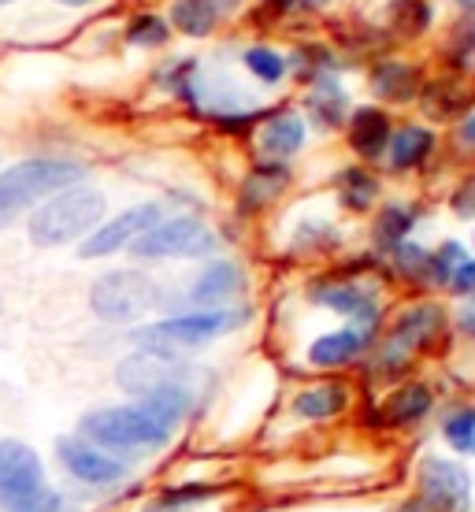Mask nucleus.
<instances>
[{
    "mask_svg": "<svg viewBox=\"0 0 475 512\" xmlns=\"http://www.w3.org/2000/svg\"><path fill=\"white\" fill-rule=\"evenodd\" d=\"M134 401H138L145 412H153L160 423H167V427L175 431V427L190 416L193 390H190V386H156V390H149V394H142V397H134Z\"/></svg>",
    "mask_w": 475,
    "mask_h": 512,
    "instance_id": "nucleus-24",
    "label": "nucleus"
},
{
    "mask_svg": "<svg viewBox=\"0 0 475 512\" xmlns=\"http://www.w3.org/2000/svg\"><path fill=\"white\" fill-rule=\"evenodd\" d=\"M4 512H75V509H71V501H67L60 490L41 487L34 498L19 501V505H12V509H4Z\"/></svg>",
    "mask_w": 475,
    "mask_h": 512,
    "instance_id": "nucleus-35",
    "label": "nucleus"
},
{
    "mask_svg": "<svg viewBox=\"0 0 475 512\" xmlns=\"http://www.w3.org/2000/svg\"><path fill=\"white\" fill-rule=\"evenodd\" d=\"M167 23L186 38H208L219 23V8H212L208 0H175Z\"/></svg>",
    "mask_w": 475,
    "mask_h": 512,
    "instance_id": "nucleus-26",
    "label": "nucleus"
},
{
    "mask_svg": "<svg viewBox=\"0 0 475 512\" xmlns=\"http://www.w3.org/2000/svg\"><path fill=\"white\" fill-rule=\"evenodd\" d=\"M305 145V119L297 112H275V116L260 127V153L268 160H290V156L301 153Z\"/></svg>",
    "mask_w": 475,
    "mask_h": 512,
    "instance_id": "nucleus-23",
    "label": "nucleus"
},
{
    "mask_svg": "<svg viewBox=\"0 0 475 512\" xmlns=\"http://www.w3.org/2000/svg\"><path fill=\"white\" fill-rule=\"evenodd\" d=\"M167 38H171V23H167L164 15L142 12L127 23V41L138 45V49H160Z\"/></svg>",
    "mask_w": 475,
    "mask_h": 512,
    "instance_id": "nucleus-31",
    "label": "nucleus"
},
{
    "mask_svg": "<svg viewBox=\"0 0 475 512\" xmlns=\"http://www.w3.org/2000/svg\"><path fill=\"white\" fill-rule=\"evenodd\" d=\"M197 379H208L205 368H197L193 360L171 357V353H153V349H138L130 357L119 360L116 383L119 390H127L130 397H142L156 386H190Z\"/></svg>",
    "mask_w": 475,
    "mask_h": 512,
    "instance_id": "nucleus-6",
    "label": "nucleus"
},
{
    "mask_svg": "<svg viewBox=\"0 0 475 512\" xmlns=\"http://www.w3.org/2000/svg\"><path fill=\"white\" fill-rule=\"evenodd\" d=\"M245 290V271L234 264V260H212L197 279L190 282V301L197 312H208V308H227L234 305V297Z\"/></svg>",
    "mask_w": 475,
    "mask_h": 512,
    "instance_id": "nucleus-14",
    "label": "nucleus"
},
{
    "mask_svg": "<svg viewBox=\"0 0 475 512\" xmlns=\"http://www.w3.org/2000/svg\"><path fill=\"white\" fill-rule=\"evenodd\" d=\"M108 212V197L97 186H71V190L52 193L49 201L30 216V242L38 249H60L78 238L97 231V223Z\"/></svg>",
    "mask_w": 475,
    "mask_h": 512,
    "instance_id": "nucleus-2",
    "label": "nucleus"
},
{
    "mask_svg": "<svg viewBox=\"0 0 475 512\" xmlns=\"http://www.w3.org/2000/svg\"><path fill=\"white\" fill-rule=\"evenodd\" d=\"M249 320H253V308L249 305L208 308V312H182V316H171V320H160V323H149V327L130 331V342H134L138 349H153V353H171V357H179L182 349H197V346H205V342H212V338L242 331Z\"/></svg>",
    "mask_w": 475,
    "mask_h": 512,
    "instance_id": "nucleus-3",
    "label": "nucleus"
},
{
    "mask_svg": "<svg viewBox=\"0 0 475 512\" xmlns=\"http://www.w3.org/2000/svg\"><path fill=\"white\" fill-rule=\"evenodd\" d=\"M412 227H416V208L412 205H383L375 212L372 238L379 249H398L401 242H409Z\"/></svg>",
    "mask_w": 475,
    "mask_h": 512,
    "instance_id": "nucleus-25",
    "label": "nucleus"
},
{
    "mask_svg": "<svg viewBox=\"0 0 475 512\" xmlns=\"http://www.w3.org/2000/svg\"><path fill=\"white\" fill-rule=\"evenodd\" d=\"M457 323H461V331L468 334V338H475V301H468V305L461 308Z\"/></svg>",
    "mask_w": 475,
    "mask_h": 512,
    "instance_id": "nucleus-39",
    "label": "nucleus"
},
{
    "mask_svg": "<svg viewBox=\"0 0 475 512\" xmlns=\"http://www.w3.org/2000/svg\"><path fill=\"white\" fill-rule=\"evenodd\" d=\"M394 512H431V505H427L424 498H420V494H416V498H409V501H401L398 509Z\"/></svg>",
    "mask_w": 475,
    "mask_h": 512,
    "instance_id": "nucleus-40",
    "label": "nucleus"
},
{
    "mask_svg": "<svg viewBox=\"0 0 475 512\" xmlns=\"http://www.w3.org/2000/svg\"><path fill=\"white\" fill-rule=\"evenodd\" d=\"M450 331V320H446V308L435 305V301H424V305H409L405 312H398V320L390 323V342H398L401 349H409L412 357L424 353V349H435Z\"/></svg>",
    "mask_w": 475,
    "mask_h": 512,
    "instance_id": "nucleus-13",
    "label": "nucleus"
},
{
    "mask_svg": "<svg viewBox=\"0 0 475 512\" xmlns=\"http://www.w3.org/2000/svg\"><path fill=\"white\" fill-rule=\"evenodd\" d=\"M82 179H86V164L67 156H34L0 171V231L12 227L34 205L49 201L52 193L71 190Z\"/></svg>",
    "mask_w": 475,
    "mask_h": 512,
    "instance_id": "nucleus-1",
    "label": "nucleus"
},
{
    "mask_svg": "<svg viewBox=\"0 0 475 512\" xmlns=\"http://www.w3.org/2000/svg\"><path fill=\"white\" fill-rule=\"evenodd\" d=\"M394 253V268H398L401 279H412V282H427V249L416 242H401L398 249H390Z\"/></svg>",
    "mask_w": 475,
    "mask_h": 512,
    "instance_id": "nucleus-33",
    "label": "nucleus"
},
{
    "mask_svg": "<svg viewBox=\"0 0 475 512\" xmlns=\"http://www.w3.org/2000/svg\"><path fill=\"white\" fill-rule=\"evenodd\" d=\"M416 494L431 512H472V475L450 457H424L416 468Z\"/></svg>",
    "mask_w": 475,
    "mask_h": 512,
    "instance_id": "nucleus-8",
    "label": "nucleus"
},
{
    "mask_svg": "<svg viewBox=\"0 0 475 512\" xmlns=\"http://www.w3.org/2000/svg\"><path fill=\"white\" fill-rule=\"evenodd\" d=\"M368 82H372L375 97L386 104H409L424 90L420 71L412 64H405V60H383V64H375Z\"/></svg>",
    "mask_w": 475,
    "mask_h": 512,
    "instance_id": "nucleus-20",
    "label": "nucleus"
},
{
    "mask_svg": "<svg viewBox=\"0 0 475 512\" xmlns=\"http://www.w3.org/2000/svg\"><path fill=\"white\" fill-rule=\"evenodd\" d=\"M290 186V171L279 160H268V164L253 167V175L242 182V193H238V205H242L245 216H257L260 208H268L279 193Z\"/></svg>",
    "mask_w": 475,
    "mask_h": 512,
    "instance_id": "nucleus-22",
    "label": "nucleus"
},
{
    "mask_svg": "<svg viewBox=\"0 0 475 512\" xmlns=\"http://www.w3.org/2000/svg\"><path fill=\"white\" fill-rule=\"evenodd\" d=\"M312 305H323L338 312V316H349L353 327H364V331H375L379 327V294L372 286L353 279H327L316 282L309 290Z\"/></svg>",
    "mask_w": 475,
    "mask_h": 512,
    "instance_id": "nucleus-12",
    "label": "nucleus"
},
{
    "mask_svg": "<svg viewBox=\"0 0 475 512\" xmlns=\"http://www.w3.org/2000/svg\"><path fill=\"white\" fill-rule=\"evenodd\" d=\"M375 197H379V179H375L372 171L346 167L338 175V201H342V208H349V212H368L375 205Z\"/></svg>",
    "mask_w": 475,
    "mask_h": 512,
    "instance_id": "nucleus-27",
    "label": "nucleus"
},
{
    "mask_svg": "<svg viewBox=\"0 0 475 512\" xmlns=\"http://www.w3.org/2000/svg\"><path fill=\"white\" fill-rule=\"evenodd\" d=\"M208 4H212V8H219V12H223V8H234L238 0H208Z\"/></svg>",
    "mask_w": 475,
    "mask_h": 512,
    "instance_id": "nucleus-43",
    "label": "nucleus"
},
{
    "mask_svg": "<svg viewBox=\"0 0 475 512\" xmlns=\"http://www.w3.org/2000/svg\"><path fill=\"white\" fill-rule=\"evenodd\" d=\"M450 208L457 219H475V171L457 182V190L450 193Z\"/></svg>",
    "mask_w": 475,
    "mask_h": 512,
    "instance_id": "nucleus-36",
    "label": "nucleus"
},
{
    "mask_svg": "<svg viewBox=\"0 0 475 512\" xmlns=\"http://www.w3.org/2000/svg\"><path fill=\"white\" fill-rule=\"evenodd\" d=\"M45 483V464L26 442L0 438V505L12 509L19 501L34 498Z\"/></svg>",
    "mask_w": 475,
    "mask_h": 512,
    "instance_id": "nucleus-11",
    "label": "nucleus"
},
{
    "mask_svg": "<svg viewBox=\"0 0 475 512\" xmlns=\"http://www.w3.org/2000/svg\"><path fill=\"white\" fill-rule=\"evenodd\" d=\"M78 438L108 453H156L175 438V431L134 401V405H108V409L86 412L78 420Z\"/></svg>",
    "mask_w": 475,
    "mask_h": 512,
    "instance_id": "nucleus-4",
    "label": "nucleus"
},
{
    "mask_svg": "<svg viewBox=\"0 0 475 512\" xmlns=\"http://www.w3.org/2000/svg\"><path fill=\"white\" fill-rule=\"evenodd\" d=\"M160 219H164V205H156V201L127 208V212H119L116 219L101 223L93 234H86V242L78 245V256H82V260H101V256H112V253H119V249H130L145 231H153Z\"/></svg>",
    "mask_w": 475,
    "mask_h": 512,
    "instance_id": "nucleus-9",
    "label": "nucleus"
},
{
    "mask_svg": "<svg viewBox=\"0 0 475 512\" xmlns=\"http://www.w3.org/2000/svg\"><path fill=\"white\" fill-rule=\"evenodd\" d=\"M56 4H67V8H86V4H93V0H56Z\"/></svg>",
    "mask_w": 475,
    "mask_h": 512,
    "instance_id": "nucleus-42",
    "label": "nucleus"
},
{
    "mask_svg": "<svg viewBox=\"0 0 475 512\" xmlns=\"http://www.w3.org/2000/svg\"><path fill=\"white\" fill-rule=\"evenodd\" d=\"M450 290L457 297H468V301H475V260H464L461 268L453 271Z\"/></svg>",
    "mask_w": 475,
    "mask_h": 512,
    "instance_id": "nucleus-37",
    "label": "nucleus"
},
{
    "mask_svg": "<svg viewBox=\"0 0 475 512\" xmlns=\"http://www.w3.org/2000/svg\"><path fill=\"white\" fill-rule=\"evenodd\" d=\"M375 342V331H364V327H346V331H331L316 338L309 346V364L312 368H323V372H334V368H349L357 364Z\"/></svg>",
    "mask_w": 475,
    "mask_h": 512,
    "instance_id": "nucleus-16",
    "label": "nucleus"
},
{
    "mask_svg": "<svg viewBox=\"0 0 475 512\" xmlns=\"http://www.w3.org/2000/svg\"><path fill=\"white\" fill-rule=\"evenodd\" d=\"M160 305V286L138 268L104 271L90 286V308L108 323H134Z\"/></svg>",
    "mask_w": 475,
    "mask_h": 512,
    "instance_id": "nucleus-5",
    "label": "nucleus"
},
{
    "mask_svg": "<svg viewBox=\"0 0 475 512\" xmlns=\"http://www.w3.org/2000/svg\"><path fill=\"white\" fill-rule=\"evenodd\" d=\"M457 138H461L468 149H475V112H468V116L461 119V127H457Z\"/></svg>",
    "mask_w": 475,
    "mask_h": 512,
    "instance_id": "nucleus-38",
    "label": "nucleus"
},
{
    "mask_svg": "<svg viewBox=\"0 0 475 512\" xmlns=\"http://www.w3.org/2000/svg\"><path fill=\"white\" fill-rule=\"evenodd\" d=\"M305 112H309L312 127L316 130H342V123L349 119L346 90H342L331 75L316 78V82H312V90L305 93Z\"/></svg>",
    "mask_w": 475,
    "mask_h": 512,
    "instance_id": "nucleus-21",
    "label": "nucleus"
},
{
    "mask_svg": "<svg viewBox=\"0 0 475 512\" xmlns=\"http://www.w3.org/2000/svg\"><path fill=\"white\" fill-rule=\"evenodd\" d=\"M56 457L67 468V475L78 479V483H86V487H119L130 472L127 461H119L116 453H108V449L93 446V442L75 435L56 442Z\"/></svg>",
    "mask_w": 475,
    "mask_h": 512,
    "instance_id": "nucleus-10",
    "label": "nucleus"
},
{
    "mask_svg": "<svg viewBox=\"0 0 475 512\" xmlns=\"http://www.w3.org/2000/svg\"><path fill=\"white\" fill-rule=\"evenodd\" d=\"M4 4H12V0H0V8H4Z\"/></svg>",
    "mask_w": 475,
    "mask_h": 512,
    "instance_id": "nucleus-45",
    "label": "nucleus"
},
{
    "mask_svg": "<svg viewBox=\"0 0 475 512\" xmlns=\"http://www.w3.org/2000/svg\"><path fill=\"white\" fill-rule=\"evenodd\" d=\"M283 8H320V4H327V0H279Z\"/></svg>",
    "mask_w": 475,
    "mask_h": 512,
    "instance_id": "nucleus-41",
    "label": "nucleus"
},
{
    "mask_svg": "<svg viewBox=\"0 0 475 512\" xmlns=\"http://www.w3.org/2000/svg\"><path fill=\"white\" fill-rule=\"evenodd\" d=\"M390 116L375 104H364V108H353L346 119V141L349 149L360 156V160H383L386 149H390Z\"/></svg>",
    "mask_w": 475,
    "mask_h": 512,
    "instance_id": "nucleus-15",
    "label": "nucleus"
},
{
    "mask_svg": "<svg viewBox=\"0 0 475 512\" xmlns=\"http://www.w3.org/2000/svg\"><path fill=\"white\" fill-rule=\"evenodd\" d=\"M420 93H427L424 97V104H427V112L435 119H453V116H461V108H464V93H457V90H450V86H427V90H420Z\"/></svg>",
    "mask_w": 475,
    "mask_h": 512,
    "instance_id": "nucleus-34",
    "label": "nucleus"
},
{
    "mask_svg": "<svg viewBox=\"0 0 475 512\" xmlns=\"http://www.w3.org/2000/svg\"><path fill=\"white\" fill-rule=\"evenodd\" d=\"M457 8H461V12H468V15H475V0H457Z\"/></svg>",
    "mask_w": 475,
    "mask_h": 512,
    "instance_id": "nucleus-44",
    "label": "nucleus"
},
{
    "mask_svg": "<svg viewBox=\"0 0 475 512\" xmlns=\"http://www.w3.org/2000/svg\"><path fill=\"white\" fill-rule=\"evenodd\" d=\"M216 234L212 227H205L197 216H175V219H160L153 231H145L138 242L130 245V253L138 260H193V256H208L216 253Z\"/></svg>",
    "mask_w": 475,
    "mask_h": 512,
    "instance_id": "nucleus-7",
    "label": "nucleus"
},
{
    "mask_svg": "<svg viewBox=\"0 0 475 512\" xmlns=\"http://www.w3.org/2000/svg\"><path fill=\"white\" fill-rule=\"evenodd\" d=\"M353 401V390L349 383H338V379H327V383H312L305 390H297V397L290 401V412L297 420H309V423H323L342 416Z\"/></svg>",
    "mask_w": 475,
    "mask_h": 512,
    "instance_id": "nucleus-17",
    "label": "nucleus"
},
{
    "mask_svg": "<svg viewBox=\"0 0 475 512\" xmlns=\"http://www.w3.org/2000/svg\"><path fill=\"white\" fill-rule=\"evenodd\" d=\"M442 438L450 442V449H457L464 457H475V405H457V409L446 412Z\"/></svg>",
    "mask_w": 475,
    "mask_h": 512,
    "instance_id": "nucleus-29",
    "label": "nucleus"
},
{
    "mask_svg": "<svg viewBox=\"0 0 475 512\" xmlns=\"http://www.w3.org/2000/svg\"><path fill=\"white\" fill-rule=\"evenodd\" d=\"M438 149V134L431 127H420V123H405L390 134V149H386V160L394 171H416L424 167Z\"/></svg>",
    "mask_w": 475,
    "mask_h": 512,
    "instance_id": "nucleus-18",
    "label": "nucleus"
},
{
    "mask_svg": "<svg viewBox=\"0 0 475 512\" xmlns=\"http://www.w3.org/2000/svg\"><path fill=\"white\" fill-rule=\"evenodd\" d=\"M212 494H216V487H208V483H179V487L160 490L153 501H145L142 512H190Z\"/></svg>",
    "mask_w": 475,
    "mask_h": 512,
    "instance_id": "nucleus-28",
    "label": "nucleus"
},
{
    "mask_svg": "<svg viewBox=\"0 0 475 512\" xmlns=\"http://www.w3.org/2000/svg\"><path fill=\"white\" fill-rule=\"evenodd\" d=\"M435 409V390L427 383H398L383 401V420L390 427H416Z\"/></svg>",
    "mask_w": 475,
    "mask_h": 512,
    "instance_id": "nucleus-19",
    "label": "nucleus"
},
{
    "mask_svg": "<svg viewBox=\"0 0 475 512\" xmlns=\"http://www.w3.org/2000/svg\"><path fill=\"white\" fill-rule=\"evenodd\" d=\"M242 64L249 67V75L260 78L264 86H275V82H283V75L290 71L283 52L268 49V45H253V49H245Z\"/></svg>",
    "mask_w": 475,
    "mask_h": 512,
    "instance_id": "nucleus-30",
    "label": "nucleus"
},
{
    "mask_svg": "<svg viewBox=\"0 0 475 512\" xmlns=\"http://www.w3.org/2000/svg\"><path fill=\"white\" fill-rule=\"evenodd\" d=\"M464 260V245L461 242H442L435 253L427 256V282H435V286H450L453 271L461 268Z\"/></svg>",
    "mask_w": 475,
    "mask_h": 512,
    "instance_id": "nucleus-32",
    "label": "nucleus"
}]
</instances>
